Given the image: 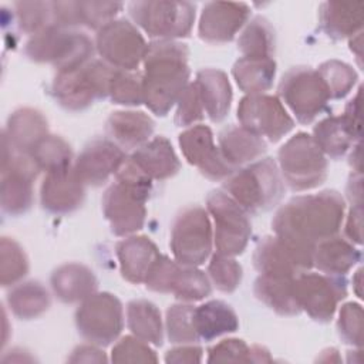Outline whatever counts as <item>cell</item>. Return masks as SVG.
Masks as SVG:
<instances>
[{
  "mask_svg": "<svg viewBox=\"0 0 364 364\" xmlns=\"http://www.w3.org/2000/svg\"><path fill=\"white\" fill-rule=\"evenodd\" d=\"M330 100L344 98L354 88L358 80L357 71L340 60H328L320 64L317 68Z\"/></svg>",
  "mask_w": 364,
  "mask_h": 364,
  "instance_id": "41",
  "label": "cell"
},
{
  "mask_svg": "<svg viewBox=\"0 0 364 364\" xmlns=\"http://www.w3.org/2000/svg\"><path fill=\"white\" fill-rule=\"evenodd\" d=\"M149 195L115 181L102 196V212L115 236H131L142 229Z\"/></svg>",
  "mask_w": 364,
  "mask_h": 364,
  "instance_id": "17",
  "label": "cell"
},
{
  "mask_svg": "<svg viewBox=\"0 0 364 364\" xmlns=\"http://www.w3.org/2000/svg\"><path fill=\"white\" fill-rule=\"evenodd\" d=\"M347 196L351 202V206L354 205H363L361 203V173L353 172L348 185H347Z\"/></svg>",
  "mask_w": 364,
  "mask_h": 364,
  "instance_id": "55",
  "label": "cell"
},
{
  "mask_svg": "<svg viewBox=\"0 0 364 364\" xmlns=\"http://www.w3.org/2000/svg\"><path fill=\"white\" fill-rule=\"evenodd\" d=\"M206 210L213 219V243L216 253L226 256L243 253L252 235L249 213L223 189L209 192L206 196Z\"/></svg>",
  "mask_w": 364,
  "mask_h": 364,
  "instance_id": "10",
  "label": "cell"
},
{
  "mask_svg": "<svg viewBox=\"0 0 364 364\" xmlns=\"http://www.w3.org/2000/svg\"><path fill=\"white\" fill-rule=\"evenodd\" d=\"M7 304L16 317L31 320L48 310L51 299L40 282L31 280L14 284L7 294Z\"/></svg>",
  "mask_w": 364,
  "mask_h": 364,
  "instance_id": "37",
  "label": "cell"
},
{
  "mask_svg": "<svg viewBox=\"0 0 364 364\" xmlns=\"http://www.w3.org/2000/svg\"><path fill=\"white\" fill-rule=\"evenodd\" d=\"M125 159L124 149L115 142L108 138H95L82 148L73 166L85 185L101 186L117 173Z\"/></svg>",
  "mask_w": 364,
  "mask_h": 364,
  "instance_id": "20",
  "label": "cell"
},
{
  "mask_svg": "<svg viewBox=\"0 0 364 364\" xmlns=\"http://www.w3.org/2000/svg\"><path fill=\"white\" fill-rule=\"evenodd\" d=\"M314 247L291 243L277 235L263 236L253 252V266L260 274L296 277L313 267Z\"/></svg>",
  "mask_w": 364,
  "mask_h": 364,
  "instance_id": "15",
  "label": "cell"
},
{
  "mask_svg": "<svg viewBox=\"0 0 364 364\" xmlns=\"http://www.w3.org/2000/svg\"><path fill=\"white\" fill-rule=\"evenodd\" d=\"M114 73L115 68L102 60L91 58L75 68L57 71L51 92L64 109L82 111L97 100L108 97Z\"/></svg>",
  "mask_w": 364,
  "mask_h": 364,
  "instance_id": "4",
  "label": "cell"
},
{
  "mask_svg": "<svg viewBox=\"0 0 364 364\" xmlns=\"http://www.w3.org/2000/svg\"><path fill=\"white\" fill-rule=\"evenodd\" d=\"M250 7L236 1H209L202 7L198 24L200 40L210 44L232 41L247 23Z\"/></svg>",
  "mask_w": 364,
  "mask_h": 364,
  "instance_id": "19",
  "label": "cell"
},
{
  "mask_svg": "<svg viewBox=\"0 0 364 364\" xmlns=\"http://www.w3.org/2000/svg\"><path fill=\"white\" fill-rule=\"evenodd\" d=\"M48 135L46 117L34 108H20L14 111L7 121L3 136L18 152L28 154Z\"/></svg>",
  "mask_w": 364,
  "mask_h": 364,
  "instance_id": "29",
  "label": "cell"
},
{
  "mask_svg": "<svg viewBox=\"0 0 364 364\" xmlns=\"http://www.w3.org/2000/svg\"><path fill=\"white\" fill-rule=\"evenodd\" d=\"M115 253L122 277L134 284L145 282L148 272L161 255L149 237L134 235L118 242Z\"/></svg>",
  "mask_w": 364,
  "mask_h": 364,
  "instance_id": "23",
  "label": "cell"
},
{
  "mask_svg": "<svg viewBox=\"0 0 364 364\" xmlns=\"http://www.w3.org/2000/svg\"><path fill=\"white\" fill-rule=\"evenodd\" d=\"M94 46L104 63L122 71L136 70L148 47L139 30L125 18H115L101 27Z\"/></svg>",
  "mask_w": 364,
  "mask_h": 364,
  "instance_id": "13",
  "label": "cell"
},
{
  "mask_svg": "<svg viewBox=\"0 0 364 364\" xmlns=\"http://www.w3.org/2000/svg\"><path fill=\"white\" fill-rule=\"evenodd\" d=\"M361 226H363V205L351 206L346 222V236L351 243L361 245Z\"/></svg>",
  "mask_w": 364,
  "mask_h": 364,
  "instance_id": "53",
  "label": "cell"
},
{
  "mask_svg": "<svg viewBox=\"0 0 364 364\" xmlns=\"http://www.w3.org/2000/svg\"><path fill=\"white\" fill-rule=\"evenodd\" d=\"M283 182L294 192L320 186L327 179V158L306 132H297L277 152Z\"/></svg>",
  "mask_w": 364,
  "mask_h": 364,
  "instance_id": "6",
  "label": "cell"
},
{
  "mask_svg": "<svg viewBox=\"0 0 364 364\" xmlns=\"http://www.w3.org/2000/svg\"><path fill=\"white\" fill-rule=\"evenodd\" d=\"M237 119L240 127L270 142L280 141L294 127L279 97L267 94L243 97L237 107Z\"/></svg>",
  "mask_w": 364,
  "mask_h": 364,
  "instance_id": "16",
  "label": "cell"
},
{
  "mask_svg": "<svg viewBox=\"0 0 364 364\" xmlns=\"http://www.w3.org/2000/svg\"><path fill=\"white\" fill-rule=\"evenodd\" d=\"M1 146V209L17 216L33 205V182L40 168L28 154L16 151L4 136Z\"/></svg>",
  "mask_w": 364,
  "mask_h": 364,
  "instance_id": "9",
  "label": "cell"
},
{
  "mask_svg": "<svg viewBox=\"0 0 364 364\" xmlns=\"http://www.w3.org/2000/svg\"><path fill=\"white\" fill-rule=\"evenodd\" d=\"M179 146L185 159L212 181H225L236 168L222 155L213 141V134L206 125H193L179 134Z\"/></svg>",
  "mask_w": 364,
  "mask_h": 364,
  "instance_id": "18",
  "label": "cell"
},
{
  "mask_svg": "<svg viewBox=\"0 0 364 364\" xmlns=\"http://www.w3.org/2000/svg\"><path fill=\"white\" fill-rule=\"evenodd\" d=\"M361 128L351 124L344 115L321 119L313 128V139L326 156L338 159L360 141Z\"/></svg>",
  "mask_w": 364,
  "mask_h": 364,
  "instance_id": "25",
  "label": "cell"
},
{
  "mask_svg": "<svg viewBox=\"0 0 364 364\" xmlns=\"http://www.w3.org/2000/svg\"><path fill=\"white\" fill-rule=\"evenodd\" d=\"M152 181H164L176 175L181 169V162L171 142L159 135L139 148L129 156Z\"/></svg>",
  "mask_w": 364,
  "mask_h": 364,
  "instance_id": "30",
  "label": "cell"
},
{
  "mask_svg": "<svg viewBox=\"0 0 364 364\" xmlns=\"http://www.w3.org/2000/svg\"><path fill=\"white\" fill-rule=\"evenodd\" d=\"M360 97H361V88H358L355 95L348 101L343 114L355 127H360Z\"/></svg>",
  "mask_w": 364,
  "mask_h": 364,
  "instance_id": "56",
  "label": "cell"
},
{
  "mask_svg": "<svg viewBox=\"0 0 364 364\" xmlns=\"http://www.w3.org/2000/svg\"><path fill=\"white\" fill-rule=\"evenodd\" d=\"M237 87L247 95L264 94L272 88L276 75V61L273 58L242 57L232 68Z\"/></svg>",
  "mask_w": 364,
  "mask_h": 364,
  "instance_id": "35",
  "label": "cell"
},
{
  "mask_svg": "<svg viewBox=\"0 0 364 364\" xmlns=\"http://www.w3.org/2000/svg\"><path fill=\"white\" fill-rule=\"evenodd\" d=\"M154 119L142 111H115L105 121L108 139L122 149L139 148L154 134Z\"/></svg>",
  "mask_w": 364,
  "mask_h": 364,
  "instance_id": "24",
  "label": "cell"
},
{
  "mask_svg": "<svg viewBox=\"0 0 364 364\" xmlns=\"http://www.w3.org/2000/svg\"><path fill=\"white\" fill-rule=\"evenodd\" d=\"M237 48L243 57L273 58L276 36L269 20L262 16H256L246 23V27L239 36Z\"/></svg>",
  "mask_w": 364,
  "mask_h": 364,
  "instance_id": "38",
  "label": "cell"
},
{
  "mask_svg": "<svg viewBox=\"0 0 364 364\" xmlns=\"http://www.w3.org/2000/svg\"><path fill=\"white\" fill-rule=\"evenodd\" d=\"M128 13L139 28L158 40L188 37L195 21V4L191 1H131Z\"/></svg>",
  "mask_w": 364,
  "mask_h": 364,
  "instance_id": "7",
  "label": "cell"
},
{
  "mask_svg": "<svg viewBox=\"0 0 364 364\" xmlns=\"http://www.w3.org/2000/svg\"><path fill=\"white\" fill-rule=\"evenodd\" d=\"M94 43L75 28L51 26L28 38L24 54L34 63H47L57 71L75 68L92 58Z\"/></svg>",
  "mask_w": 364,
  "mask_h": 364,
  "instance_id": "5",
  "label": "cell"
},
{
  "mask_svg": "<svg viewBox=\"0 0 364 364\" xmlns=\"http://www.w3.org/2000/svg\"><path fill=\"white\" fill-rule=\"evenodd\" d=\"M213 230L206 209L186 206L173 219L171 226V250L178 263L200 266L210 255Z\"/></svg>",
  "mask_w": 364,
  "mask_h": 364,
  "instance_id": "8",
  "label": "cell"
},
{
  "mask_svg": "<svg viewBox=\"0 0 364 364\" xmlns=\"http://www.w3.org/2000/svg\"><path fill=\"white\" fill-rule=\"evenodd\" d=\"M337 331L340 338L350 346L361 347L363 344V309L358 303L348 301L340 307Z\"/></svg>",
  "mask_w": 364,
  "mask_h": 364,
  "instance_id": "47",
  "label": "cell"
},
{
  "mask_svg": "<svg viewBox=\"0 0 364 364\" xmlns=\"http://www.w3.org/2000/svg\"><path fill=\"white\" fill-rule=\"evenodd\" d=\"M84 186L74 166L47 172L40 189L41 206L54 215L71 213L84 202Z\"/></svg>",
  "mask_w": 364,
  "mask_h": 364,
  "instance_id": "21",
  "label": "cell"
},
{
  "mask_svg": "<svg viewBox=\"0 0 364 364\" xmlns=\"http://www.w3.org/2000/svg\"><path fill=\"white\" fill-rule=\"evenodd\" d=\"M219 149L225 159L235 168L257 161L267 149L263 138L240 125L225 127L218 136Z\"/></svg>",
  "mask_w": 364,
  "mask_h": 364,
  "instance_id": "31",
  "label": "cell"
},
{
  "mask_svg": "<svg viewBox=\"0 0 364 364\" xmlns=\"http://www.w3.org/2000/svg\"><path fill=\"white\" fill-rule=\"evenodd\" d=\"M361 151H360V142H357L350 154V165L353 166V172L361 173Z\"/></svg>",
  "mask_w": 364,
  "mask_h": 364,
  "instance_id": "58",
  "label": "cell"
},
{
  "mask_svg": "<svg viewBox=\"0 0 364 364\" xmlns=\"http://www.w3.org/2000/svg\"><path fill=\"white\" fill-rule=\"evenodd\" d=\"M364 3L324 1L318 9V26L333 40L350 38L361 31Z\"/></svg>",
  "mask_w": 364,
  "mask_h": 364,
  "instance_id": "27",
  "label": "cell"
},
{
  "mask_svg": "<svg viewBox=\"0 0 364 364\" xmlns=\"http://www.w3.org/2000/svg\"><path fill=\"white\" fill-rule=\"evenodd\" d=\"M361 273H363V270L358 269V270L355 272V277L353 279V284H354V287H355V294H357L358 297H363V296H361Z\"/></svg>",
  "mask_w": 364,
  "mask_h": 364,
  "instance_id": "60",
  "label": "cell"
},
{
  "mask_svg": "<svg viewBox=\"0 0 364 364\" xmlns=\"http://www.w3.org/2000/svg\"><path fill=\"white\" fill-rule=\"evenodd\" d=\"M350 50L355 53L357 58H361V31L357 33L355 36L350 37Z\"/></svg>",
  "mask_w": 364,
  "mask_h": 364,
  "instance_id": "59",
  "label": "cell"
},
{
  "mask_svg": "<svg viewBox=\"0 0 364 364\" xmlns=\"http://www.w3.org/2000/svg\"><path fill=\"white\" fill-rule=\"evenodd\" d=\"M198 87L203 109L212 122L226 118L232 104V87L228 75L218 68H203L193 81Z\"/></svg>",
  "mask_w": 364,
  "mask_h": 364,
  "instance_id": "28",
  "label": "cell"
},
{
  "mask_svg": "<svg viewBox=\"0 0 364 364\" xmlns=\"http://www.w3.org/2000/svg\"><path fill=\"white\" fill-rule=\"evenodd\" d=\"M208 363H249L250 347L239 338H226L209 348Z\"/></svg>",
  "mask_w": 364,
  "mask_h": 364,
  "instance_id": "51",
  "label": "cell"
},
{
  "mask_svg": "<svg viewBox=\"0 0 364 364\" xmlns=\"http://www.w3.org/2000/svg\"><path fill=\"white\" fill-rule=\"evenodd\" d=\"M127 326L132 336L152 344L162 346L164 328L161 311L148 300H131L127 304Z\"/></svg>",
  "mask_w": 364,
  "mask_h": 364,
  "instance_id": "36",
  "label": "cell"
},
{
  "mask_svg": "<svg viewBox=\"0 0 364 364\" xmlns=\"http://www.w3.org/2000/svg\"><path fill=\"white\" fill-rule=\"evenodd\" d=\"M166 363H200L202 348L195 344H179L178 347L169 350L165 355Z\"/></svg>",
  "mask_w": 364,
  "mask_h": 364,
  "instance_id": "52",
  "label": "cell"
},
{
  "mask_svg": "<svg viewBox=\"0 0 364 364\" xmlns=\"http://www.w3.org/2000/svg\"><path fill=\"white\" fill-rule=\"evenodd\" d=\"M111 361L114 363H156V354L149 347V343L135 337H122L111 351Z\"/></svg>",
  "mask_w": 364,
  "mask_h": 364,
  "instance_id": "48",
  "label": "cell"
},
{
  "mask_svg": "<svg viewBox=\"0 0 364 364\" xmlns=\"http://www.w3.org/2000/svg\"><path fill=\"white\" fill-rule=\"evenodd\" d=\"M55 26L74 28L85 26L92 30H100L124 7L118 1H53Z\"/></svg>",
  "mask_w": 364,
  "mask_h": 364,
  "instance_id": "22",
  "label": "cell"
},
{
  "mask_svg": "<svg viewBox=\"0 0 364 364\" xmlns=\"http://www.w3.org/2000/svg\"><path fill=\"white\" fill-rule=\"evenodd\" d=\"M360 259L361 252L351 242L337 235L318 242L313 250V266L327 274L344 276Z\"/></svg>",
  "mask_w": 364,
  "mask_h": 364,
  "instance_id": "32",
  "label": "cell"
},
{
  "mask_svg": "<svg viewBox=\"0 0 364 364\" xmlns=\"http://www.w3.org/2000/svg\"><path fill=\"white\" fill-rule=\"evenodd\" d=\"M294 294L300 310L318 323H327L347 296V280L340 274L307 270L294 277Z\"/></svg>",
  "mask_w": 364,
  "mask_h": 364,
  "instance_id": "14",
  "label": "cell"
},
{
  "mask_svg": "<svg viewBox=\"0 0 364 364\" xmlns=\"http://www.w3.org/2000/svg\"><path fill=\"white\" fill-rule=\"evenodd\" d=\"M18 27L27 34H37L55 26L53 1H18L14 3Z\"/></svg>",
  "mask_w": 364,
  "mask_h": 364,
  "instance_id": "44",
  "label": "cell"
},
{
  "mask_svg": "<svg viewBox=\"0 0 364 364\" xmlns=\"http://www.w3.org/2000/svg\"><path fill=\"white\" fill-rule=\"evenodd\" d=\"M208 273L215 287L222 293H233L240 286L243 276L242 266L233 259V256L220 253L210 257Z\"/></svg>",
  "mask_w": 364,
  "mask_h": 364,
  "instance_id": "46",
  "label": "cell"
},
{
  "mask_svg": "<svg viewBox=\"0 0 364 364\" xmlns=\"http://www.w3.org/2000/svg\"><path fill=\"white\" fill-rule=\"evenodd\" d=\"M279 100L286 104L301 124L313 122L330 101L327 88L317 73L310 67L290 68L279 82Z\"/></svg>",
  "mask_w": 364,
  "mask_h": 364,
  "instance_id": "11",
  "label": "cell"
},
{
  "mask_svg": "<svg viewBox=\"0 0 364 364\" xmlns=\"http://www.w3.org/2000/svg\"><path fill=\"white\" fill-rule=\"evenodd\" d=\"M195 306L189 303L173 304L166 310V334L172 344H196L199 336L193 324Z\"/></svg>",
  "mask_w": 364,
  "mask_h": 364,
  "instance_id": "43",
  "label": "cell"
},
{
  "mask_svg": "<svg viewBox=\"0 0 364 364\" xmlns=\"http://www.w3.org/2000/svg\"><path fill=\"white\" fill-rule=\"evenodd\" d=\"M28 272V259L23 247L11 237L0 240V283L3 287L14 286Z\"/></svg>",
  "mask_w": 364,
  "mask_h": 364,
  "instance_id": "42",
  "label": "cell"
},
{
  "mask_svg": "<svg viewBox=\"0 0 364 364\" xmlns=\"http://www.w3.org/2000/svg\"><path fill=\"white\" fill-rule=\"evenodd\" d=\"M171 293L181 301H200L212 293V286L202 270L195 266H183L179 263Z\"/></svg>",
  "mask_w": 364,
  "mask_h": 364,
  "instance_id": "39",
  "label": "cell"
},
{
  "mask_svg": "<svg viewBox=\"0 0 364 364\" xmlns=\"http://www.w3.org/2000/svg\"><path fill=\"white\" fill-rule=\"evenodd\" d=\"M178 267L179 263L176 260H171L168 256L159 255L145 277L144 283L146 289L156 293H171Z\"/></svg>",
  "mask_w": 364,
  "mask_h": 364,
  "instance_id": "50",
  "label": "cell"
},
{
  "mask_svg": "<svg viewBox=\"0 0 364 364\" xmlns=\"http://www.w3.org/2000/svg\"><path fill=\"white\" fill-rule=\"evenodd\" d=\"M253 293L257 300L280 316H296L301 311L294 294V277L259 274Z\"/></svg>",
  "mask_w": 364,
  "mask_h": 364,
  "instance_id": "34",
  "label": "cell"
},
{
  "mask_svg": "<svg viewBox=\"0 0 364 364\" xmlns=\"http://www.w3.org/2000/svg\"><path fill=\"white\" fill-rule=\"evenodd\" d=\"M70 363H102L107 361V357L102 350L97 346L82 344L73 350L71 355L68 357Z\"/></svg>",
  "mask_w": 364,
  "mask_h": 364,
  "instance_id": "54",
  "label": "cell"
},
{
  "mask_svg": "<svg viewBox=\"0 0 364 364\" xmlns=\"http://www.w3.org/2000/svg\"><path fill=\"white\" fill-rule=\"evenodd\" d=\"M78 333L95 346H109L124 328V309L111 293H94L81 301L75 311Z\"/></svg>",
  "mask_w": 364,
  "mask_h": 364,
  "instance_id": "12",
  "label": "cell"
},
{
  "mask_svg": "<svg viewBox=\"0 0 364 364\" xmlns=\"http://www.w3.org/2000/svg\"><path fill=\"white\" fill-rule=\"evenodd\" d=\"M222 189L247 213L267 212L284 193V182L277 162L263 158L235 171L223 181Z\"/></svg>",
  "mask_w": 364,
  "mask_h": 364,
  "instance_id": "3",
  "label": "cell"
},
{
  "mask_svg": "<svg viewBox=\"0 0 364 364\" xmlns=\"http://www.w3.org/2000/svg\"><path fill=\"white\" fill-rule=\"evenodd\" d=\"M346 212L343 196L333 189L291 198L272 220L273 233L300 246L314 247L336 236Z\"/></svg>",
  "mask_w": 364,
  "mask_h": 364,
  "instance_id": "1",
  "label": "cell"
},
{
  "mask_svg": "<svg viewBox=\"0 0 364 364\" xmlns=\"http://www.w3.org/2000/svg\"><path fill=\"white\" fill-rule=\"evenodd\" d=\"M51 289L63 303H78L97 291L98 280L94 272L81 263L58 266L50 277Z\"/></svg>",
  "mask_w": 364,
  "mask_h": 364,
  "instance_id": "26",
  "label": "cell"
},
{
  "mask_svg": "<svg viewBox=\"0 0 364 364\" xmlns=\"http://www.w3.org/2000/svg\"><path fill=\"white\" fill-rule=\"evenodd\" d=\"M250 351H252V361L253 363H269V361H272L269 350H266L262 346H257V344L252 346Z\"/></svg>",
  "mask_w": 364,
  "mask_h": 364,
  "instance_id": "57",
  "label": "cell"
},
{
  "mask_svg": "<svg viewBox=\"0 0 364 364\" xmlns=\"http://www.w3.org/2000/svg\"><path fill=\"white\" fill-rule=\"evenodd\" d=\"M175 124L178 127L189 128L205 117V109L199 97V91L195 82H189L176 102Z\"/></svg>",
  "mask_w": 364,
  "mask_h": 364,
  "instance_id": "49",
  "label": "cell"
},
{
  "mask_svg": "<svg viewBox=\"0 0 364 364\" xmlns=\"http://www.w3.org/2000/svg\"><path fill=\"white\" fill-rule=\"evenodd\" d=\"M108 97L114 104L135 107L144 102L142 74L115 70L109 84Z\"/></svg>",
  "mask_w": 364,
  "mask_h": 364,
  "instance_id": "45",
  "label": "cell"
},
{
  "mask_svg": "<svg viewBox=\"0 0 364 364\" xmlns=\"http://www.w3.org/2000/svg\"><path fill=\"white\" fill-rule=\"evenodd\" d=\"M40 171L51 172L71 166L73 151L67 141L57 135L44 136L30 152Z\"/></svg>",
  "mask_w": 364,
  "mask_h": 364,
  "instance_id": "40",
  "label": "cell"
},
{
  "mask_svg": "<svg viewBox=\"0 0 364 364\" xmlns=\"http://www.w3.org/2000/svg\"><path fill=\"white\" fill-rule=\"evenodd\" d=\"M189 50L175 40H156L146 47L144 57V104L165 117L189 84Z\"/></svg>",
  "mask_w": 364,
  "mask_h": 364,
  "instance_id": "2",
  "label": "cell"
},
{
  "mask_svg": "<svg viewBox=\"0 0 364 364\" xmlns=\"http://www.w3.org/2000/svg\"><path fill=\"white\" fill-rule=\"evenodd\" d=\"M193 324L199 340L210 341L239 328L235 310L222 300L206 301L193 310Z\"/></svg>",
  "mask_w": 364,
  "mask_h": 364,
  "instance_id": "33",
  "label": "cell"
}]
</instances>
